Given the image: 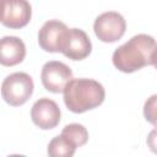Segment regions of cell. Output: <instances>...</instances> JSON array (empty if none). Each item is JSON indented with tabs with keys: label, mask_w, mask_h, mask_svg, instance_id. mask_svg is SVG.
Instances as JSON below:
<instances>
[{
	"label": "cell",
	"mask_w": 157,
	"mask_h": 157,
	"mask_svg": "<svg viewBox=\"0 0 157 157\" xmlns=\"http://www.w3.org/2000/svg\"><path fill=\"white\" fill-rule=\"evenodd\" d=\"M72 78L71 69L58 60H50L42 67L40 80L44 88L52 93H60L64 91L67 82Z\"/></svg>",
	"instance_id": "cell-5"
},
{
	"label": "cell",
	"mask_w": 157,
	"mask_h": 157,
	"mask_svg": "<svg viewBox=\"0 0 157 157\" xmlns=\"http://www.w3.org/2000/svg\"><path fill=\"white\" fill-rule=\"evenodd\" d=\"M60 108L50 98H39L31 109V118L34 125L42 130H50L60 123Z\"/></svg>",
	"instance_id": "cell-8"
},
{
	"label": "cell",
	"mask_w": 157,
	"mask_h": 157,
	"mask_svg": "<svg viewBox=\"0 0 157 157\" xmlns=\"http://www.w3.org/2000/svg\"><path fill=\"white\" fill-rule=\"evenodd\" d=\"M26 45L22 39L13 36H5L0 42V63L4 66H15L23 61Z\"/></svg>",
	"instance_id": "cell-10"
},
{
	"label": "cell",
	"mask_w": 157,
	"mask_h": 157,
	"mask_svg": "<svg viewBox=\"0 0 157 157\" xmlns=\"http://www.w3.org/2000/svg\"><path fill=\"white\" fill-rule=\"evenodd\" d=\"M151 65H153L157 69V45H156V48L153 49V52L151 54Z\"/></svg>",
	"instance_id": "cell-15"
},
{
	"label": "cell",
	"mask_w": 157,
	"mask_h": 157,
	"mask_svg": "<svg viewBox=\"0 0 157 157\" xmlns=\"http://www.w3.org/2000/svg\"><path fill=\"white\" fill-rule=\"evenodd\" d=\"M32 17V6L28 0H1V23L18 29L28 25Z\"/></svg>",
	"instance_id": "cell-6"
},
{
	"label": "cell",
	"mask_w": 157,
	"mask_h": 157,
	"mask_svg": "<svg viewBox=\"0 0 157 157\" xmlns=\"http://www.w3.org/2000/svg\"><path fill=\"white\" fill-rule=\"evenodd\" d=\"M69 28L59 20L47 21L38 32V44L48 53H61Z\"/></svg>",
	"instance_id": "cell-7"
},
{
	"label": "cell",
	"mask_w": 157,
	"mask_h": 157,
	"mask_svg": "<svg viewBox=\"0 0 157 157\" xmlns=\"http://www.w3.org/2000/svg\"><path fill=\"white\" fill-rule=\"evenodd\" d=\"M146 144H147L150 151L157 155V126L148 132L147 139H146Z\"/></svg>",
	"instance_id": "cell-14"
},
{
	"label": "cell",
	"mask_w": 157,
	"mask_h": 157,
	"mask_svg": "<svg viewBox=\"0 0 157 157\" xmlns=\"http://www.w3.org/2000/svg\"><path fill=\"white\" fill-rule=\"evenodd\" d=\"M34 83L28 74L13 72L4 78L1 83V96L7 104L18 107L31 98Z\"/></svg>",
	"instance_id": "cell-3"
},
{
	"label": "cell",
	"mask_w": 157,
	"mask_h": 157,
	"mask_svg": "<svg viewBox=\"0 0 157 157\" xmlns=\"http://www.w3.org/2000/svg\"><path fill=\"white\" fill-rule=\"evenodd\" d=\"M61 134L66 136L69 140H71L77 147L86 145V142L88 141V131L82 124H77V123L67 124L61 130Z\"/></svg>",
	"instance_id": "cell-12"
},
{
	"label": "cell",
	"mask_w": 157,
	"mask_h": 157,
	"mask_svg": "<svg viewBox=\"0 0 157 157\" xmlns=\"http://www.w3.org/2000/svg\"><path fill=\"white\" fill-rule=\"evenodd\" d=\"M64 103L76 114L94 109L104 102L105 91L102 83L92 78H71L65 86Z\"/></svg>",
	"instance_id": "cell-2"
},
{
	"label": "cell",
	"mask_w": 157,
	"mask_h": 157,
	"mask_svg": "<svg viewBox=\"0 0 157 157\" xmlns=\"http://www.w3.org/2000/svg\"><path fill=\"white\" fill-rule=\"evenodd\" d=\"M92 43L87 33L80 28H69L61 53L71 60H83L91 54Z\"/></svg>",
	"instance_id": "cell-9"
},
{
	"label": "cell",
	"mask_w": 157,
	"mask_h": 157,
	"mask_svg": "<svg viewBox=\"0 0 157 157\" xmlns=\"http://www.w3.org/2000/svg\"><path fill=\"white\" fill-rule=\"evenodd\" d=\"M126 29L124 17L115 11L101 13L93 23V31L97 38L104 43H114L119 40Z\"/></svg>",
	"instance_id": "cell-4"
},
{
	"label": "cell",
	"mask_w": 157,
	"mask_h": 157,
	"mask_svg": "<svg viewBox=\"0 0 157 157\" xmlns=\"http://www.w3.org/2000/svg\"><path fill=\"white\" fill-rule=\"evenodd\" d=\"M157 43L152 36L140 33L118 47L112 56L113 65L121 72L130 74L151 65V54Z\"/></svg>",
	"instance_id": "cell-1"
},
{
	"label": "cell",
	"mask_w": 157,
	"mask_h": 157,
	"mask_svg": "<svg viewBox=\"0 0 157 157\" xmlns=\"http://www.w3.org/2000/svg\"><path fill=\"white\" fill-rule=\"evenodd\" d=\"M77 146L63 134L53 137L48 144V155L52 157H72Z\"/></svg>",
	"instance_id": "cell-11"
},
{
	"label": "cell",
	"mask_w": 157,
	"mask_h": 157,
	"mask_svg": "<svg viewBox=\"0 0 157 157\" xmlns=\"http://www.w3.org/2000/svg\"><path fill=\"white\" fill-rule=\"evenodd\" d=\"M144 117L150 124L157 126V94H152L146 99L144 104Z\"/></svg>",
	"instance_id": "cell-13"
}]
</instances>
